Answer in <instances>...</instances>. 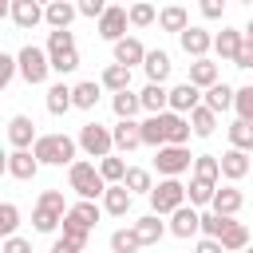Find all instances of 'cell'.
<instances>
[{
    "instance_id": "1",
    "label": "cell",
    "mask_w": 253,
    "mask_h": 253,
    "mask_svg": "<svg viewBox=\"0 0 253 253\" xmlns=\"http://www.w3.org/2000/svg\"><path fill=\"white\" fill-rule=\"evenodd\" d=\"M75 150H79V138H71V134H40V142L32 146L40 166H75L79 162Z\"/></svg>"
},
{
    "instance_id": "2",
    "label": "cell",
    "mask_w": 253,
    "mask_h": 253,
    "mask_svg": "<svg viewBox=\"0 0 253 253\" xmlns=\"http://www.w3.org/2000/svg\"><path fill=\"white\" fill-rule=\"evenodd\" d=\"M67 186L79 194V202H95V198H103L107 194V182H103V174H99V166L95 162H75V166H67Z\"/></svg>"
},
{
    "instance_id": "3",
    "label": "cell",
    "mask_w": 253,
    "mask_h": 253,
    "mask_svg": "<svg viewBox=\"0 0 253 253\" xmlns=\"http://www.w3.org/2000/svg\"><path fill=\"white\" fill-rule=\"evenodd\" d=\"M16 59H20V79L32 83V87H40V83L47 79V71H51V55H47V47L28 43V47L16 51Z\"/></svg>"
},
{
    "instance_id": "4",
    "label": "cell",
    "mask_w": 253,
    "mask_h": 253,
    "mask_svg": "<svg viewBox=\"0 0 253 253\" xmlns=\"http://www.w3.org/2000/svg\"><path fill=\"white\" fill-rule=\"evenodd\" d=\"M79 150L87 154V158H111V150H115V134H111V126H103V123H83V130H79Z\"/></svg>"
},
{
    "instance_id": "5",
    "label": "cell",
    "mask_w": 253,
    "mask_h": 253,
    "mask_svg": "<svg viewBox=\"0 0 253 253\" xmlns=\"http://www.w3.org/2000/svg\"><path fill=\"white\" fill-rule=\"evenodd\" d=\"M182 206H186V186H182L178 178H162V182L154 186V194H150V213L170 217V213L182 210Z\"/></svg>"
},
{
    "instance_id": "6",
    "label": "cell",
    "mask_w": 253,
    "mask_h": 253,
    "mask_svg": "<svg viewBox=\"0 0 253 253\" xmlns=\"http://www.w3.org/2000/svg\"><path fill=\"white\" fill-rule=\"evenodd\" d=\"M194 158L198 154H190V146H162V150H154V170L162 178H178L194 166Z\"/></svg>"
},
{
    "instance_id": "7",
    "label": "cell",
    "mask_w": 253,
    "mask_h": 253,
    "mask_svg": "<svg viewBox=\"0 0 253 253\" xmlns=\"http://www.w3.org/2000/svg\"><path fill=\"white\" fill-rule=\"evenodd\" d=\"M126 24H130V12H126V8H119V4H111V8H107V16H103L95 28H99V40L119 43V40H126Z\"/></svg>"
},
{
    "instance_id": "8",
    "label": "cell",
    "mask_w": 253,
    "mask_h": 253,
    "mask_svg": "<svg viewBox=\"0 0 253 253\" xmlns=\"http://www.w3.org/2000/svg\"><path fill=\"white\" fill-rule=\"evenodd\" d=\"M198 107H202V91H198L190 79H182V83L170 87V111H174V115H186V119H190Z\"/></svg>"
},
{
    "instance_id": "9",
    "label": "cell",
    "mask_w": 253,
    "mask_h": 253,
    "mask_svg": "<svg viewBox=\"0 0 253 253\" xmlns=\"http://www.w3.org/2000/svg\"><path fill=\"white\" fill-rule=\"evenodd\" d=\"M8 142H12V150H32V146L40 142L36 123H32L28 115H12V119H8Z\"/></svg>"
},
{
    "instance_id": "10",
    "label": "cell",
    "mask_w": 253,
    "mask_h": 253,
    "mask_svg": "<svg viewBox=\"0 0 253 253\" xmlns=\"http://www.w3.org/2000/svg\"><path fill=\"white\" fill-rule=\"evenodd\" d=\"M4 170H8V178H16V182H32V178L40 174V158H36L32 150H12V154L4 158Z\"/></svg>"
},
{
    "instance_id": "11",
    "label": "cell",
    "mask_w": 253,
    "mask_h": 253,
    "mask_svg": "<svg viewBox=\"0 0 253 253\" xmlns=\"http://www.w3.org/2000/svg\"><path fill=\"white\" fill-rule=\"evenodd\" d=\"M178 43H182V51L194 55V59H210V51H213V36H210L206 28H194V24L178 36Z\"/></svg>"
},
{
    "instance_id": "12",
    "label": "cell",
    "mask_w": 253,
    "mask_h": 253,
    "mask_svg": "<svg viewBox=\"0 0 253 253\" xmlns=\"http://www.w3.org/2000/svg\"><path fill=\"white\" fill-rule=\"evenodd\" d=\"M166 225H170V233H174V237H182V241H186V237H198V233H202V213H198L194 206H182V210H174V213H170V221H166Z\"/></svg>"
},
{
    "instance_id": "13",
    "label": "cell",
    "mask_w": 253,
    "mask_h": 253,
    "mask_svg": "<svg viewBox=\"0 0 253 253\" xmlns=\"http://www.w3.org/2000/svg\"><path fill=\"white\" fill-rule=\"evenodd\" d=\"M8 16H12V24H16L20 32H32L36 24H43V8H40L36 0H12V4H8Z\"/></svg>"
},
{
    "instance_id": "14",
    "label": "cell",
    "mask_w": 253,
    "mask_h": 253,
    "mask_svg": "<svg viewBox=\"0 0 253 253\" xmlns=\"http://www.w3.org/2000/svg\"><path fill=\"white\" fill-rule=\"evenodd\" d=\"M241 47H245V32L241 28H221L217 36H213V51H217V59H237L241 55Z\"/></svg>"
},
{
    "instance_id": "15",
    "label": "cell",
    "mask_w": 253,
    "mask_h": 253,
    "mask_svg": "<svg viewBox=\"0 0 253 253\" xmlns=\"http://www.w3.org/2000/svg\"><path fill=\"white\" fill-rule=\"evenodd\" d=\"M79 16V4H67V0H51L43 8V20L51 24V32H71V20Z\"/></svg>"
},
{
    "instance_id": "16",
    "label": "cell",
    "mask_w": 253,
    "mask_h": 253,
    "mask_svg": "<svg viewBox=\"0 0 253 253\" xmlns=\"http://www.w3.org/2000/svg\"><path fill=\"white\" fill-rule=\"evenodd\" d=\"M115 63H119V67H142V63H146L142 40H134V36L119 40V43H115Z\"/></svg>"
},
{
    "instance_id": "17",
    "label": "cell",
    "mask_w": 253,
    "mask_h": 253,
    "mask_svg": "<svg viewBox=\"0 0 253 253\" xmlns=\"http://www.w3.org/2000/svg\"><path fill=\"white\" fill-rule=\"evenodd\" d=\"M217 158H221V178H225L229 186L241 182V178L249 174V154H245V150H233V146H229V150L217 154Z\"/></svg>"
},
{
    "instance_id": "18",
    "label": "cell",
    "mask_w": 253,
    "mask_h": 253,
    "mask_svg": "<svg viewBox=\"0 0 253 253\" xmlns=\"http://www.w3.org/2000/svg\"><path fill=\"white\" fill-rule=\"evenodd\" d=\"M130 206H134V194H130L126 186H107V194H103V213H111V217H126Z\"/></svg>"
},
{
    "instance_id": "19",
    "label": "cell",
    "mask_w": 253,
    "mask_h": 253,
    "mask_svg": "<svg viewBox=\"0 0 253 253\" xmlns=\"http://www.w3.org/2000/svg\"><path fill=\"white\" fill-rule=\"evenodd\" d=\"M190 83H194L198 91H210V87H217V83H221V71H217V63H213V59H194V63H190Z\"/></svg>"
},
{
    "instance_id": "20",
    "label": "cell",
    "mask_w": 253,
    "mask_h": 253,
    "mask_svg": "<svg viewBox=\"0 0 253 253\" xmlns=\"http://www.w3.org/2000/svg\"><path fill=\"white\" fill-rule=\"evenodd\" d=\"M138 99H142V111H146V115H166V111H170V91H166L162 83H146V87L138 91Z\"/></svg>"
},
{
    "instance_id": "21",
    "label": "cell",
    "mask_w": 253,
    "mask_h": 253,
    "mask_svg": "<svg viewBox=\"0 0 253 253\" xmlns=\"http://www.w3.org/2000/svg\"><path fill=\"white\" fill-rule=\"evenodd\" d=\"M162 126H166V146H186L190 142V119L186 115H174V111H166L162 115Z\"/></svg>"
},
{
    "instance_id": "22",
    "label": "cell",
    "mask_w": 253,
    "mask_h": 253,
    "mask_svg": "<svg viewBox=\"0 0 253 253\" xmlns=\"http://www.w3.org/2000/svg\"><path fill=\"white\" fill-rule=\"evenodd\" d=\"M130 229L138 233V241H142V245H158V241H162V233H170V225H166L158 213H146V217H138Z\"/></svg>"
},
{
    "instance_id": "23",
    "label": "cell",
    "mask_w": 253,
    "mask_h": 253,
    "mask_svg": "<svg viewBox=\"0 0 253 253\" xmlns=\"http://www.w3.org/2000/svg\"><path fill=\"white\" fill-rule=\"evenodd\" d=\"M202 103H206L213 115H221V111H229V107L237 103V87H229V83H217V87L202 91Z\"/></svg>"
},
{
    "instance_id": "24",
    "label": "cell",
    "mask_w": 253,
    "mask_h": 253,
    "mask_svg": "<svg viewBox=\"0 0 253 253\" xmlns=\"http://www.w3.org/2000/svg\"><path fill=\"white\" fill-rule=\"evenodd\" d=\"M170 55L162 51V47H154V51H146V63H142V71H146V79L150 83H166L170 79Z\"/></svg>"
},
{
    "instance_id": "25",
    "label": "cell",
    "mask_w": 253,
    "mask_h": 253,
    "mask_svg": "<svg viewBox=\"0 0 253 253\" xmlns=\"http://www.w3.org/2000/svg\"><path fill=\"white\" fill-rule=\"evenodd\" d=\"M111 134H115V150H123V154H130V150L142 146V130H138V123H115Z\"/></svg>"
},
{
    "instance_id": "26",
    "label": "cell",
    "mask_w": 253,
    "mask_h": 253,
    "mask_svg": "<svg viewBox=\"0 0 253 253\" xmlns=\"http://www.w3.org/2000/svg\"><path fill=\"white\" fill-rule=\"evenodd\" d=\"M241 202H245V198H241V190H237V186H217V194H213V206H210V210H213V213H221V217H233V213L241 210Z\"/></svg>"
},
{
    "instance_id": "27",
    "label": "cell",
    "mask_w": 253,
    "mask_h": 253,
    "mask_svg": "<svg viewBox=\"0 0 253 253\" xmlns=\"http://www.w3.org/2000/svg\"><path fill=\"white\" fill-rule=\"evenodd\" d=\"M158 28H162V32H178V36H182V32L190 28V12H186L182 4H166V8L158 12Z\"/></svg>"
},
{
    "instance_id": "28",
    "label": "cell",
    "mask_w": 253,
    "mask_h": 253,
    "mask_svg": "<svg viewBox=\"0 0 253 253\" xmlns=\"http://www.w3.org/2000/svg\"><path fill=\"white\" fill-rule=\"evenodd\" d=\"M99 83H103L111 95H123V91H130V67L107 63V67H103V75H99Z\"/></svg>"
},
{
    "instance_id": "29",
    "label": "cell",
    "mask_w": 253,
    "mask_h": 253,
    "mask_svg": "<svg viewBox=\"0 0 253 253\" xmlns=\"http://www.w3.org/2000/svg\"><path fill=\"white\" fill-rule=\"evenodd\" d=\"M43 103H47V115H67V111L75 107V99H71V87H67V83H51Z\"/></svg>"
},
{
    "instance_id": "30",
    "label": "cell",
    "mask_w": 253,
    "mask_h": 253,
    "mask_svg": "<svg viewBox=\"0 0 253 253\" xmlns=\"http://www.w3.org/2000/svg\"><path fill=\"white\" fill-rule=\"evenodd\" d=\"M111 111L119 115V123H134V115L142 111V99L134 91H123V95H111Z\"/></svg>"
},
{
    "instance_id": "31",
    "label": "cell",
    "mask_w": 253,
    "mask_h": 253,
    "mask_svg": "<svg viewBox=\"0 0 253 253\" xmlns=\"http://www.w3.org/2000/svg\"><path fill=\"white\" fill-rule=\"evenodd\" d=\"M138 130H142V146H154V150H162V146H166V126H162V115H146V119L138 123Z\"/></svg>"
},
{
    "instance_id": "32",
    "label": "cell",
    "mask_w": 253,
    "mask_h": 253,
    "mask_svg": "<svg viewBox=\"0 0 253 253\" xmlns=\"http://www.w3.org/2000/svg\"><path fill=\"white\" fill-rule=\"evenodd\" d=\"M225 134H229V146H233V150H245V154H253V123H245V119H233V123L225 126Z\"/></svg>"
},
{
    "instance_id": "33",
    "label": "cell",
    "mask_w": 253,
    "mask_h": 253,
    "mask_svg": "<svg viewBox=\"0 0 253 253\" xmlns=\"http://www.w3.org/2000/svg\"><path fill=\"white\" fill-rule=\"evenodd\" d=\"M99 95H103V83H95V79H83V83L71 87V99H75L79 111H91V107L99 103Z\"/></svg>"
},
{
    "instance_id": "34",
    "label": "cell",
    "mask_w": 253,
    "mask_h": 253,
    "mask_svg": "<svg viewBox=\"0 0 253 253\" xmlns=\"http://www.w3.org/2000/svg\"><path fill=\"white\" fill-rule=\"evenodd\" d=\"M213 194H217V182L190 178V186H186V198H190V206H194V210H198V206H213Z\"/></svg>"
},
{
    "instance_id": "35",
    "label": "cell",
    "mask_w": 253,
    "mask_h": 253,
    "mask_svg": "<svg viewBox=\"0 0 253 253\" xmlns=\"http://www.w3.org/2000/svg\"><path fill=\"white\" fill-rule=\"evenodd\" d=\"M221 249L225 253H245L249 249V229L241 221H229V229L221 233Z\"/></svg>"
},
{
    "instance_id": "36",
    "label": "cell",
    "mask_w": 253,
    "mask_h": 253,
    "mask_svg": "<svg viewBox=\"0 0 253 253\" xmlns=\"http://www.w3.org/2000/svg\"><path fill=\"white\" fill-rule=\"evenodd\" d=\"M190 130H194L198 138H210V134L217 130V115H213V111H210V107L202 103V107H198V111L190 115Z\"/></svg>"
},
{
    "instance_id": "37",
    "label": "cell",
    "mask_w": 253,
    "mask_h": 253,
    "mask_svg": "<svg viewBox=\"0 0 253 253\" xmlns=\"http://www.w3.org/2000/svg\"><path fill=\"white\" fill-rule=\"evenodd\" d=\"M126 170H130V166H126L119 154H111V158H103V162H99V174H103V182H107V186H123V182H126Z\"/></svg>"
},
{
    "instance_id": "38",
    "label": "cell",
    "mask_w": 253,
    "mask_h": 253,
    "mask_svg": "<svg viewBox=\"0 0 253 253\" xmlns=\"http://www.w3.org/2000/svg\"><path fill=\"white\" fill-rule=\"evenodd\" d=\"M194 178L217 182V178H221V158H217V154H198V158H194Z\"/></svg>"
},
{
    "instance_id": "39",
    "label": "cell",
    "mask_w": 253,
    "mask_h": 253,
    "mask_svg": "<svg viewBox=\"0 0 253 253\" xmlns=\"http://www.w3.org/2000/svg\"><path fill=\"white\" fill-rule=\"evenodd\" d=\"M123 186H126L130 194H146V198L154 194V178H150V170H142V166H130V170H126V182H123Z\"/></svg>"
},
{
    "instance_id": "40",
    "label": "cell",
    "mask_w": 253,
    "mask_h": 253,
    "mask_svg": "<svg viewBox=\"0 0 253 253\" xmlns=\"http://www.w3.org/2000/svg\"><path fill=\"white\" fill-rule=\"evenodd\" d=\"M32 225H36V233H55V229H63V217L43 210V206H36L32 210Z\"/></svg>"
},
{
    "instance_id": "41",
    "label": "cell",
    "mask_w": 253,
    "mask_h": 253,
    "mask_svg": "<svg viewBox=\"0 0 253 253\" xmlns=\"http://www.w3.org/2000/svg\"><path fill=\"white\" fill-rule=\"evenodd\" d=\"M229 221H233V217H221V213L206 210V213H202V237H213V241H221V233L229 229Z\"/></svg>"
},
{
    "instance_id": "42",
    "label": "cell",
    "mask_w": 253,
    "mask_h": 253,
    "mask_svg": "<svg viewBox=\"0 0 253 253\" xmlns=\"http://www.w3.org/2000/svg\"><path fill=\"white\" fill-rule=\"evenodd\" d=\"M138 249H142V241H138L134 229H115L111 233V253H138Z\"/></svg>"
},
{
    "instance_id": "43",
    "label": "cell",
    "mask_w": 253,
    "mask_h": 253,
    "mask_svg": "<svg viewBox=\"0 0 253 253\" xmlns=\"http://www.w3.org/2000/svg\"><path fill=\"white\" fill-rule=\"evenodd\" d=\"M99 213H103V206H95V202H75V206H71V217H75V221H83L87 229H95V225H99Z\"/></svg>"
},
{
    "instance_id": "44",
    "label": "cell",
    "mask_w": 253,
    "mask_h": 253,
    "mask_svg": "<svg viewBox=\"0 0 253 253\" xmlns=\"http://www.w3.org/2000/svg\"><path fill=\"white\" fill-rule=\"evenodd\" d=\"M36 206H43V210H51V213H59V217H67V213H71V206L63 202V190H43Z\"/></svg>"
},
{
    "instance_id": "45",
    "label": "cell",
    "mask_w": 253,
    "mask_h": 253,
    "mask_svg": "<svg viewBox=\"0 0 253 253\" xmlns=\"http://www.w3.org/2000/svg\"><path fill=\"white\" fill-rule=\"evenodd\" d=\"M126 12H130V24H134V28H150V24L158 20V8H154V4H130Z\"/></svg>"
},
{
    "instance_id": "46",
    "label": "cell",
    "mask_w": 253,
    "mask_h": 253,
    "mask_svg": "<svg viewBox=\"0 0 253 253\" xmlns=\"http://www.w3.org/2000/svg\"><path fill=\"white\" fill-rule=\"evenodd\" d=\"M16 225H20V210H16L12 202H4V206H0V233H4V241L16 237Z\"/></svg>"
},
{
    "instance_id": "47",
    "label": "cell",
    "mask_w": 253,
    "mask_h": 253,
    "mask_svg": "<svg viewBox=\"0 0 253 253\" xmlns=\"http://www.w3.org/2000/svg\"><path fill=\"white\" fill-rule=\"evenodd\" d=\"M75 67H79V51H75V47H71V51H55V55H51V71H59V75H71Z\"/></svg>"
},
{
    "instance_id": "48",
    "label": "cell",
    "mask_w": 253,
    "mask_h": 253,
    "mask_svg": "<svg viewBox=\"0 0 253 253\" xmlns=\"http://www.w3.org/2000/svg\"><path fill=\"white\" fill-rule=\"evenodd\" d=\"M63 237H71L75 245H83V249H87V237H91V229H87L83 221H75V217L67 213V217H63Z\"/></svg>"
},
{
    "instance_id": "49",
    "label": "cell",
    "mask_w": 253,
    "mask_h": 253,
    "mask_svg": "<svg viewBox=\"0 0 253 253\" xmlns=\"http://www.w3.org/2000/svg\"><path fill=\"white\" fill-rule=\"evenodd\" d=\"M233 111H237V119L253 123V87H237V103H233Z\"/></svg>"
},
{
    "instance_id": "50",
    "label": "cell",
    "mask_w": 253,
    "mask_h": 253,
    "mask_svg": "<svg viewBox=\"0 0 253 253\" xmlns=\"http://www.w3.org/2000/svg\"><path fill=\"white\" fill-rule=\"evenodd\" d=\"M71 47H75V36H71V32H47V55L71 51Z\"/></svg>"
},
{
    "instance_id": "51",
    "label": "cell",
    "mask_w": 253,
    "mask_h": 253,
    "mask_svg": "<svg viewBox=\"0 0 253 253\" xmlns=\"http://www.w3.org/2000/svg\"><path fill=\"white\" fill-rule=\"evenodd\" d=\"M16 71H20V59L8 55V51H0V87H8L16 79Z\"/></svg>"
},
{
    "instance_id": "52",
    "label": "cell",
    "mask_w": 253,
    "mask_h": 253,
    "mask_svg": "<svg viewBox=\"0 0 253 253\" xmlns=\"http://www.w3.org/2000/svg\"><path fill=\"white\" fill-rule=\"evenodd\" d=\"M107 8H111V4H103V0H79V16H87V20H95V24L107 16Z\"/></svg>"
},
{
    "instance_id": "53",
    "label": "cell",
    "mask_w": 253,
    "mask_h": 253,
    "mask_svg": "<svg viewBox=\"0 0 253 253\" xmlns=\"http://www.w3.org/2000/svg\"><path fill=\"white\" fill-rule=\"evenodd\" d=\"M0 253H32V241L16 233V237H8V241H4V249H0Z\"/></svg>"
},
{
    "instance_id": "54",
    "label": "cell",
    "mask_w": 253,
    "mask_h": 253,
    "mask_svg": "<svg viewBox=\"0 0 253 253\" xmlns=\"http://www.w3.org/2000/svg\"><path fill=\"white\" fill-rule=\"evenodd\" d=\"M202 16H206V20H221V16H225V4H221V0H206V4H202Z\"/></svg>"
},
{
    "instance_id": "55",
    "label": "cell",
    "mask_w": 253,
    "mask_h": 253,
    "mask_svg": "<svg viewBox=\"0 0 253 253\" xmlns=\"http://www.w3.org/2000/svg\"><path fill=\"white\" fill-rule=\"evenodd\" d=\"M51 253H83V245H75L71 237H55L51 241Z\"/></svg>"
},
{
    "instance_id": "56",
    "label": "cell",
    "mask_w": 253,
    "mask_h": 253,
    "mask_svg": "<svg viewBox=\"0 0 253 253\" xmlns=\"http://www.w3.org/2000/svg\"><path fill=\"white\" fill-rule=\"evenodd\" d=\"M233 67H241V71H249V67H253V43H245V47H241V55L233 59Z\"/></svg>"
},
{
    "instance_id": "57",
    "label": "cell",
    "mask_w": 253,
    "mask_h": 253,
    "mask_svg": "<svg viewBox=\"0 0 253 253\" xmlns=\"http://www.w3.org/2000/svg\"><path fill=\"white\" fill-rule=\"evenodd\" d=\"M194 253H225V249H221V241H213V237H202V241L194 245Z\"/></svg>"
},
{
    "instance_id": "58",
    "label": "cell",
    "mask_w": 253,
    "mask_h": 253,
    "mask_svg": "<svg viewBox=\"0 0 253 253\" xmlns=\"http://www.w3.org/2000/svg\"><path fill=\"white\" fill-rule=\"evenodd\" d=\"M245 253H253V245H249V249H245Z\"/></svg>"
}]
</instances>
